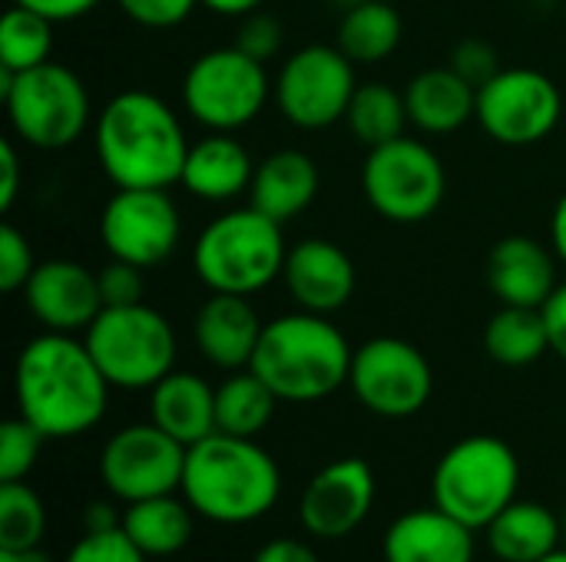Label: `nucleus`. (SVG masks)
<instances>
[{
  "label": "nucleus",
  "mask_w": 566,
  "mask_h": 562,
  "mask_svg": "<svg viewBox=\"0 0 566 562\" xmlns=\"http://www.w3.org/2000/svg\"><path fill=\"white\" fill-rule=\"evenodd\" d=\"M109 381L96 368L86 341L43 331L27 341L13 368V394L20 417L46 441L93 431L109 404Z\"/></svg>",
  "instance_id": "nucleus-1"
},
{
  "label": "nucleus",
  "mask_w": 566,
  "mask_h": 562,
  "mask_svg": "<svg viewBox=\"0 0 566 562\" xmlns=\"http://www.w3.org/2000/svg\"><path fill=\"white\" fill-rule=\"evenodd\" d=\"M93 149L116 189H169L182 179L189 156L176 109L146 89L116 93L99 109Z\"/></svg>",
  "instance_id": "nucleus-2"
},
{
  "label": "nucleus",
  "mask_w": 566,
  "mask_h": 562,
  "mask_svg": "<svg viewBox=\"0 0 566 562\" xmlns=\"http://www.w3.org/2000/svg\"><path fill=\"white\" fill-rule=\"evenodd\" d=\"M179 494L199 517L222 527H242L279 503L282 474L272 454L252 437L216 431L189 447Z\"/></svg>",
  "instance_id": "nucleus-3"
},
{
  "label": "nucleus",
  "mask_w": 566,
  "mask_h": 562,
  "mask_svg": "<svg viewBox=\"0 0 566 562\" xmlns=\"http://www.w3.org/2000/svg\"><path fill=\"white\" fill-rule=\"evenodd\" d=\"M352 344L328 315L295 311L262 328L249 371H255L279 401L312 404L332 397L352 374Z\"/></svg>",
  "instance_id": "nucleus-4"
},
{
  "label": "nucleus",
  "mask_w": 566,
  "mask_h": 562,
  "mask_svg": "<svg viewBox=\"0 0 566 562\" xmlns=\"http://www.w3.org/2000/svg\"><path fill=\"white\" fill-rule=\"evenodd\" d=\"M289 248L282 238V222L245 205L212 219L196 245L192 268L209 291L222 295H255L282 278Z\"/></svg>",
  "instance_id": "nucleus-5"
},
{
  "label": "nucleus",
  "mask_w": 566,
  "mask_h": 562,
  "mask_svg": "<svg viewBox=\"0 0 566 562\" xmlns=\"http://www.w3.org/2000/svg\"><path fill=\"white\" fill-rule=\"evenodd\" d=\"M521 487L517 454L501 437H464L434 467L431 494L434 507L468 523L471 530H488L514 500Z\"/></svg>",
  "instance_id": "nucleus-6"
},
{
  "label": "nucleus",
  "mask_w": 566,
  "mask_h": 562,
  "mask_svg": "<svg viewBox=\"0 0 566 562\" xmlns=\"http://www.w3.org/2000/svg\"><path fill=\"white\" fill-rule=\"evenodd\" d=\"M0 99L10 129L33 149H66L93 119L86 83L53 60L23 73L0 70Z\"/></svg>",
  "instance_id": "nucleus-7"
},
{
  "label": "nucleus",
  "mask_w": 566,
  "mask_h": 562,
  "mask_svg": "<svg viewBox=\"0 0 566 562\" xmlns=\"http://www.w3.org/2000/svg\"><path fill=\"white\" fill-rule=\"evenodd\" d=\"M83 341L113 388L149 391L176 364V331L149 305L103 308L83 331Z\"/></svg>",
  "instance_id": "nucleus-8"
},
{
  "label": "nucleus",
  "mask_w": 566,
  "mask_h": 562,
  "mask_svg": "<svg viewBox=\"0 0 566 562\" xmlns=\"http://www.w3.org/2000/svg\"><path fill=\"white\" fill-rule=\"evenodd\" d=\"M269 96L272 79L265 63L252 60L235 43L196 56L182 79L186 113L209 132H235L249 126L265 109Z\"/></svg>",
  "instance_id": "nucleus-9"
},
{
  "label": "nucleus",
  "mask_w": 566,
  "mask_h": 562,
  "mask_svg": "<svg viewBox=\"0 0 566 562\" xmlns=\"http://www.w3.org/2000/svg\"><path fill=\"white\" fill-rule=\"evenodd\" d=\"M361 189L381 219L415 225L441 209L448 176L431 146L411 136H398L385 146L368 149Z\"/></svg>",
  "instance_id": "nucleus-10"
},
{
  "label": "nucleus",
  "mask_w": 566,
  "mask_h": 562,
  "mask_svg": "<svg viewBox=\"0 0 566 562\" xmlns=\"http://www.w3.org/2000/svg\"><path fill=\"white\" fill-rule=\"evenodd\" d=\"M355 89V63L338 46L312 43L282 63L272 83V99L292 126L325 129L345 119Z\"/></svg>",
  "instance_id": "nucleus-11"
},
{
  "label": "nucleus",
  "mask_w": 566,
  "mask_h": 562,
  "mask_svg": "<svg viewBox=\"0 0 566 562\" xmlns=\"http://www.w3.org/2000/svg\"><path fill=\"white\" fill-rule=\"evenodd\" d=\"M186 454L189 447H182L153 421L129 424L106 441L99 454V477L106 490L123 503L166 497L182 490Z\"/></svg>",
  "instance_id": "nucleus-12"
},
{
  "label": "nucleus",
  "mask_w": 566,
  "mask_h": 562,
  "mask_svg": "<svg viewBox=\"0 0 566 562\" xmlns=\"http://www.w3.org/2000/svg\"><path fill=\"white\" fill-rule=\"evenodd\" d=\"M348 384L361 407L378 417H411L434 391V374L428 358L401 338H371L352 354Z\"/></svg>",
  "instance_id": "nucleus-13"
},
{
  "label": "nucleus",
  "mask_w": 566,
  "mask_h": 562,
  "mask_svg": "<svg viewBox=\"0 0 566 562\" xmlns=\"http://www.w3.org/2000/svg\"><path fill=\"white\" fill-rule=\"evenodd\" d=\"M564 113L557 83L527 66L501 70L478 89V119L501 146H534L547 139Z\"/></svg>",
  "instance_id": "nucleus-14"
},
{
  "label": "nucleus",
  "mask_w": 566,
  "mask_h": 562,
  "mask_svg": "<svg viewBox=\"0 0 566 562\" xmlns=\"http://www.w3.org/2000/svg\"><path fill=\"white\" fill-rule=\"evenodd\" d=\"M182 222L166 189H116L99 212V242L109 258L156 268L179 248Z\"/></svg>",
  "instance_id": "nucleus-15"
},
{
  "label": "nucleus",
  "mask_w": 566,
  "mask_h": 562,
  "mask_svg": "<svg viewBox=\"0 0 566 562\" xmlns=\"http://www.w3.org/2000/svg\"><path fill=\"white\" fill-rule=\"evenodd\" d=\"M375 507V474L361 457H342L322 467L298 500L302 527L318 540L352 537Z\"/></svg>",
  "instance_id": "nucleus-16"
},
{
  "label": "nucleus",
  "mask_w": 566,
  "mask_h": 562,
  "mask_svg": "<svg viewBox=\"0 0 566 562\" xmlns=\"http://www.w3.org/2000/svg\"><path fill=\"white\" fill-rule=\"evenodd\" d=\"M23 301L30 315L43 325V331L76 335L86 331L103 311V295L96 272L73 258L40 262L23 285Z\"/></svg>",
  "instance_id": "nucleus-17"
},
{
  "label": "nucleus",
  "mask_w": 566,
  "mask_h": 562,
  "mask_svg": "<svg viewBox=\"0 0 566 562\" xmlns=\"http://www.w3.org/2000/svg\"><path fill=\"white\" fill-rule=\"evenodd\" d=\"M282 282L302 311L335 315L355 295V262L328 238H305L289 248Z\"/></svg>",
  "instance_id": "nucleus-18"
},
{
  "label": "nucleus",
  "mask_w": 566,
  "mask_h": 562,
  "mask_svg": "<svg viewBox=\"0 0 566 562\" xmlns=\"http://www.w3.org/2000/svg\"><path fill=\"white\" fill-rule=\"evenodd\" d=\"M262 321L245 295L212 291L192 325L199 354L222 371H245L262 338Z\"/></svg>",
  "instance_id": "nucleus-19"
},
{
  "label": "nucleus",
  "mask_w": 566,
  "mask_h": 562,
  "mask_svg": "<svg viewBox=\"0 0 566 562\" xmlns=\"http://www.w3.org/2000/svg\"><path fill=\"white\" fill-rule=\"evenodd\" d=\"M488 285L501 305L544 308L557 291L554 255L527 235H507L488 255Z\"/></svg>",
  "instance_id": "nucleus-20"
},
{
  "label": "nucleus",
  "mask_w": 566,
  "mask_h": 562,
  "mask_svg": "<svg viewBox=\"0 0 566 562\" xmlns=\"http://www.w3.org/2000/svg\"><path fill=\"white\" fill-rule=\"evenodd\" d=\"M385 562H474V530L441 507L411 510L385 533Z\"/></svg>",
  "instance_id": "nucleus-21"
},
{
  "label": "nucleus",
  "mask_w": 566,
  "mask_h": 562,
  "mask_svg": "<svg viewBox=\"0 0 566 562\" xmlns=\"http://www.w3.org/2000/svg\"><path fill=\"white\" fill-rule=\"evenodd\" d=\"M252 176L255 166L249 149L229 132H212L189 146L179 182L186 185L189 195L202 202H232L242 192H249Z\"/></svg>",
  "instance_id": "nucleus-22"
},
{
  "label": "nucleus",
  "mask_w": 566,
  "mask_h": 562,
  "mask_svg": "<svg viewBox=\"0 0 566 562\" xmlns=\"http://www.w3.org/2000/svg\"><path fill=\"white\" fill-rule=\"evenodd\" d=\"M318 195V166L302 149H279L255 166L249 205L275 222H292Z\"/></svg>",
  "instance_id": "nucleus-23"
},
{
  "label": "nucleus",
  "mask_w": 566,
  "mask_h": 562,
  "mask_svg": "<svg viewBox=\"0 0 566 562\" xmlns=\"http://www.w3.org/2000/svg\"><path fill=\"white\" fill-rule=\"evenodd\" d=\"M149 421L182 447H192L216 434V391L199 374L169 371L149 388Z\"/></svg>",
  "instance_id": "nucleus-24"
},
{
  "label": "nucleus",
  "mask_w": 566,
  "mask_h": 562,
  "mask_svg": "<svg viewBox=\"0 0 566 562\" xmlns=\"http://www.w3.org/2000/svg\"><path fill=\"white\" fill-rule=\"evenodd\" d=\"M411 123L428 136H448L478 113V89L451 66L418 73L405 89Z\"/></svg>",
  "instance_id": "nucleus-25"
},
{
  "label": "nucleus",
  "mask_w": 566,
  "mask_h": 562,
  "mask_svg": "<svg viewBox=\"0 0 566 562\" xmlns=\"http://www.w3.org/2000/svg\"><path fill=\"white\" fill-rule=\"evenodd\" d=\"M488 547L504 562H541L560 550L564 523L541 503L514 500L488 530Z\"/></svg>",
  "instance_id": "nucleus-26"
},
{
  "label": "nucleus",
  "mask_w": 566,
  "mask_h": 562,
  "mask_svg": "<svg viewBox=\"0 0 566 562\" xmlns=\"http://www.w3.org/2000/svg\"><path fill=\"white\" fill-rule=\"evenodd\" d=\"M192 507L176 494L126 503L123 530L146 556H176L192 540Z\"/></svg>",
  "instance_id": "nucleus-27"
},
{
  "label": "nucleus",
  "mask_w": 566,
  "mask_h": 562,
  "mask_svg": "<svg viewBox=\"0 0 566 562\" xmlns=\"http://www.w3.org/2000/svg\"><path fill=\"white\" fill-rule=\"evenodd\" d=\"M405 23L398 10L385 0H365L358 7H348L338 23V50L352 63H381L388 60L401 43Z\"/></svg>",
  "instance_id": "nucleus-28"
},
{
  "label": "nucleus",
  "mask_w": 566,
  "mask_h": 562,
  "mask_svg": "<svg viewBox=\"0 0 566 562\" xmlns=\"http://www.w3.org/2000/svg\"><path fill=\"white\" fill-rule=\"evenodd\" d=\"M484 348L504 368H527V364L541 361L551 351V331L544 321V308L501 305V311L488 321Z\"/></svg>",
  "instance_id": "nucleus-29"
},
{
  "label": "nucleus",
  "mask_w": 566,
  "mask_h": 562,
  "mask_svg": "<svg viewBox=\"0 0 566 562\" xmlns=\"http://www.w3.org/2000/svg\"><path fill=\"white\" fill-rule=\"evenodd\" d=\"M279 397L255 371H232L216 388V431L232 437H255L269 427Z\"/></svg>",
  "instance_id": "nucleus-30"
},
{
  "label": "nucleus",
  "mask_w": 566,
  "mask_h": 562,
  "mask_svg": "<svg viewBox=\"0 0 566 562\" xmlns=\"http://www.w3.org/2000/svg\"><path fill=\"white\" fill-rule=\"evenodd\" d=\"M345 119L355 139L365 142L368 149L405 136V126L411 123L405 93L391 89L388 83H358Z\"/></svg>",
  "instance_id": "nucleus-31"
},
{
  "label": "nucleus",
  "mask_w": 566,
  "mask_h": 562,
  "mask_svg": "<svg viewBox=\"0 0 566 562\" xmlns=\"http://www.w3.org/2000/svg\"><path fill=\"white\" fill-rule=\"evenodd\" d=\"M53 20L13 3L0 20V70L23 73L50 63L53 53Z\"/></svg>",
  "instance_id": "nucleus-32"
},
{
  "label": "nucleus",
  "mask_w": 566,
  "mask_h": 562,
  "mask_svg": "<svg viewBox=\"0 0 566 562\" xmlns=\"http://www.w3.org/2000/svg\"><path fill=\"white\" fill-rule=\"evenodd\" d=\"M46 533V510L27 480L0 484V550H36Z\"/></svg>",
  "instance_id": "nucleus-33"
},
{
  "label": "nucleus",
  "mask_w": 566,
  "mask_h": 562,
  "mask_svg": "<svg viewBox=\"0 0 566 562\" xmlns=\"http://www.w3.org/2000/svg\"><path fill=\"white\" fill-rule=\"evenodd\" d=\"M43 441L46 437L30 421H23V417L7 421L0 427V484L27 480V474L36 467Z\"/></svg>",
  "instance_id": "nucleus-34"
},
{
  "label": "nucleus",
  "mask_w": 566,
  "mask_h": 562,
  "mask_svg": "<svg viewBox=\"0 0 566 562\" xmlns=\"http://www.w3.org/2000/svg\"><path fill=\"white\" fill-rule=\"evenodd\" d=\"M149 556L126 537L123 527L103 530V533H86L83 540L73 543L63 562H146Z\"/></svg>",
  "instance_id": "nucleus-35"
},
{
  "label": "nucleus",
  "mask_w": 566,
  "mask_h": 562,
  "mask_svg": "<svg viewBox=\"0 0 566 562\" xmlns=\"http://www.w3.org/2000/svg\"><path fill=\"white\" fill-rule=\"evenodd\" d=\"M242 53H249L259 63H269L279 50H282V23L272 13L252 10L239 20L235 40H232Z\"/></svg>",
  "instance_id": "nucleus-36"
},
{
  "label": "nucleus",
  "mask_w": 566,
  "mask_h": 562,
  "mask_svg": "<svg viewBox=\"0 0 566 562\" xmlns=\"http://www.w3.org/2000/svg\"><path fill=\"white\" fill-rule=\"evenodd\" d=\"M33 268H36V262H33V252H30L23 232L13 225H3L0 229V288L23 291Z\"/></svg>",
  "instance_id": "nucleus-37"
},
{
  "label": "nucleus",
  "mask_w": 566,
  "mask_h": 562,
  "mask_svg": "<svg viewBox=\"0 0 566 562\" xmlns=\"http://www.w3.org/2000/svg\"><path fill=\"white\" fill-rule=\"evenodd\" d=\"M458 76H464L474 89H481L484 83H491L497 73H501V60H497V50L488 43V40H461L451 53V63H448Z\"/></svg>",
  "instance_id": "nucleus-38"
},
{
  "label": "nucleus",
  "mask_w": 566,
  "mask_h": 562,
  "mask_svg": "<svg viewBox=\"0 0 566 562\" xmlns=\"http://www.w3.org/2000/svg\"><path fill=\"white\" fill-rule=\"evenodd\" d=\"M103 308H123V305H139L143 301V268L109 258L106 268L96 272Z\"/></svg>",
  "instance_id": "nucleus-39"
},
{
  "label": "nucleus",
  "mask_w": 566,
  "mask_h": 562,
  "mask_svg": "<svg viewBox=\"0 0 566 562\" xmlns=\"http://www.w3.org/2000/svg\"><path fill=\"white\" fill-rule=\"evenodd\" d=\"M116 7L146 30H169L189 20L199 0H116Z\"/></svg>",
  "instance_id": "nucleus-40"
},
{
  "label": "nucleus",
  "mask_w": 566,
  "mask_h": 562,
  "mask_svg": "<svg viewBox=\"0 0 566 562\" xmlns=\"http://www.w3.org/2000/svg\"><path fill=\"white\" fill-rule=\"evenodd\" d=\"M20 192V156L10 139L0 142V209L10 212Z\"/></svg>",
  "instance_id": "nucleus-41"
},
{
  "label": "nucleus",
  "mask_w": 566,
  "mask_h": 562,
  "mask_svg": "<svg viewBox=\"0 0 566 562\" xmlns=\"http://www.w3.org/2000/svg\"><path fill=\"white\" fill-rule=\"evenodd\" d=\"M20 7H30L43 17H50L53 23H66V20H76L83 13H90L93 7H99L103 0H13Z\"/></svg>",
  "instance_id": "nucleus-42"
},
{
  "label": "nucleus",
  "mask_w": 566,
  "mask_h": 562,
  "mask_svg": "<svg viewBox=\"0 0 566 562\" xmlns=\"http://www.w3.org/2000/svg\"><path fill=\"white\" fill-rule=\"evenodd\" d=\"M544 321L551 331V351H557L566 361V282L557 285V291L544 305Z\"/></svg>",
  "instance_id": "nucleus-43"
},
{
  "label": "nucleus",
  "mask_w": 566,
  "mask_h": 562,
  "mask_svg": "<svg viewBox=\"0 0 566 562\" xmlns=\"http://www.w3.org/2000/svg\"><path fill=\"white\" fill-rule=\"evenodd\" d=\"M252 562H322L318 560V553L312 550V547H305L302 540H272V543H265L259 553H255V560Z\"/></svg>",
  "instance_id": "nucleus-44"
},
{
  "label": "nucleus",
  "mask_w": 566,
  "mask_h": 562,
  "mask_svg": "<svg viewBox=\"0 0 566 562\" xmlns=\"http://www.w3.org/2000/svg\"><path fill=\"white\" fill-rule=\"evenodd\" d=\"M83 520H86V533H103V530H116V527H123V517H119L106 500L90 503Z\"/></svg>",
  "instance_id": "nucleus-45"
},
{
  "label": "nucleus",
  "mask_w": 566,
  "mask_h": 562,
  "mask_svg": "<svg viewBox=\"0 0 566 562\" xmlns=\"http://www.w3.org/2000/svg\"><path fill=\"white\" fill-rule=\"evenodd\" d=\"M206 10L219 13V17H245L252 10H259L265 0H199Z\"/></svg>",
  "instance_id": "nucleus-46"
},
{
  "label": "nucleus",
  "mask_w": 566,
  "mask_h": 562,
  "mask_svg": "<svg viewBox=\"0 0 566 562\" xmlns=\"http://www.w3.org/2000/svg\"><path fill=\"white\" fill-rule=\"evenodd\" d=\"M551 242H554L557 258L566 262V192L560 195V202L554 209V219H551Z\"/></svg>",
  "instance_id": "nucleus-47"
},
{
  "label": "nucleus",
  "mask_w": 566,
  "mask_h": 562,
  "mask_svg": "<svg viewBox=\"0 0 566 562\" xmlns=\"http://www.w3.org/2000/svg\"><path fill=\"white\" fill-rule=\"evenodd\" d=\"M20 556H23V562H50L40 553V547H36V550H27V553H20Z\"/></svg>",
  "instance_id": "nucleus-48"
},
{
  "label": "nucleus",
  "mask_w": 566,
  "mask_h": 562,
  "mask_svg": "<svg viewBox=\"0 0 566 562\" xmlns=\"http://www.w3.org/2000/svg\"><path fill=\"white\" fill-rule=\"evenodd\" d=\"M0 562H23L20 553H10V550H0Z\"/></svg>",
  "instance_id": "nucleus-49"
},
{
  "label": "nucleus",
  "mask_w": 566,
  "mask_h": 562,
  "mask_svg": "<svg viewBox=\"0 0 566 562\" xmlns=\"http://www.w3.org/2000/svg\"><path fill=\"white\" fill-rule=\"evenodd\" d=\"M541 562H566V547H560L557 553H551L547 560H541Z\"/></svg>",
  "instance_id": "nucleus-50"
},
{
  "label": "nucleus",
  "mask_w": 566,
  "mask_h": 562,
  "mask_svg": "<svg viewBox=\"0 0 566 562\" xmlns=\"http://www.w3.org/2000/svg\"><path fill=\"white\" fill-rule=\"evenodd\" d=\"M328 3H338V7L348 10V7H358V3H365V0H328Z\"/></svg>",
  "instance_id": "nucleus-51"
},
{
  "label": "nucleus",
  "mask_w": 566,
  "mask_h": 562,
  "mask_svg": "<svg viewBox=\"0 0 566 562\" xmlns=\"http://www.w3.org/2000/svg\"><path fill=\"white\" fill-rule=\"evenodd\" d=\"M564 540H566V517H564Z\"/></svg>",
  "instance_id": "nucleus-52"
}]
</instances>
